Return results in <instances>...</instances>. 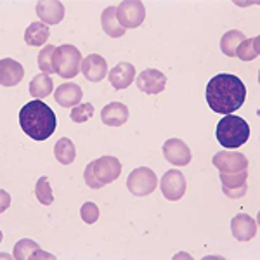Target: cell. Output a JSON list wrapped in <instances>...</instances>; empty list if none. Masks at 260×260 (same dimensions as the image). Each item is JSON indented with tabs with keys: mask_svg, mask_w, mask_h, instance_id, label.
<instances>
[{
	"mask_svg": "<svg viewBox=\"0 0 260 260\" xmlns=\"http://www.w3.org/2000/svg\"><path fill=\"white\" fill-rule=\"evenodd\" d=\"M108 78H110L113 89H116V90L127 89L130 83L134 82V78H136V66L125 61L118 62L111 71H108Z\"/></svg>",
	"mask_w": 260,
	"mask_h": 260,
	"instance_id": "16",
	"label": "cell"
},
{
	"mask_svg": "<svg viewBox=\"0 0 260 260\" xmlns=\"http://www.w3.org/2000/svg\"><path fill=\"white\" fill-rule=\"evenodd\" d=\"M258 54H260V37L245 39L236 49V57H240L241 61H253L255 57H258Z\"/></svg>",
	"mask_w": 260,
	"mask_h": 260,
	"instance_id": "25",
	"label": "cell"
},
{
	"mask_svg": "<svg viewBox=\"0 0 260 260\" xmlns=\"http://www.w3.org/2000/svg\"><path fill=\"white\" fill-rule=\"evenodd\" d=\"M101 120L108 127H121L128 120V108L123 103H110L101 111Z\"/></svg>",
	"mask_w": 260,
	"mask_h": 260,
	"instance_id": "19",
	"label": "cell"
},
{
	"mask_svg": "<svg viewBox=\"0 0 260 260\" xmlns=\"http://www.w3.org/2000/svg\"><path fill=\"white\" fill-rule=\"evenodd\" d=\"M54 89V83H52V78L49 75L42 73V75H35L33 80L30 82V94L33 95L35 99H44L52 92Z\"/></svg>",
	"mask_w": 260,
	"mask_h": 260,
	"instance_id": "23",
	"label": "cell"
},
{
	"mask_svg": "<svg viewBox=\"0 0 260 260\" xmlns=\"http://www.w3.org/2000/svg\"><path fill=\"white\" fill-rule=\"evenodd\" d=\"M231 231H233V236L238 241H250L257 236L258 225L253 217L246 215V213H238L231 220Z\"/></svg>",
	"mask_w": 260,
	"mask_h": 260,
	"instance_id": "13",
	"label": "cell"
},
{
	"mask_svg": "<svg viewBox=\"0 0 260 260\" xmlns=\"http://www.w3.org/2000/svg\"><path fill=\"white\" fill-rule=\"evenodd\" d=\"M163 156L175 167H186L191 161V149L180 139H169L163 144Z\"/></svg>",
	"mask_w": 260,
	"mask_h": 260,
	"instance_id": "11",
	"label": "cell"
},
{
	"mask_svg": "<svg viewBox=\"0 0 260 260\" xmlns=\"http://www.w3.org/2000/svg\"><path fill=\"white\" fill-rule=\"evenodd\" d=\"M82 98H83L82 89L77 85V83H71V82L61 83V85L56 89V92H54V99H56V103L62 108L78 106V103L82 101Z\"/></svg>",
	"mask_w": 260,
	"mask_h": 260,
	"instance_id": "18",
	"label": "cell"
},
{
	"mask_svg": "<svg viewBox=\"0 0 260 260\" xmlns=\"http://www.w3.org/2000/svg\"><path fill=\"white\" fill-rule=\"evenodd\" d=\"M246 99V87L236 75L219 73L207 85V103L219 115L240 110Z\"/></svg>",
	"mask_w": 260,
	"mask_h": 260,
	"instance_id": "1",
	"label": "cell"
},
{
	"mask_svg": "<svg viewBox=\"0 0 260 260\" xmlns=\"http://www.w3.org/2000/svg\"><path fill=\"white\" fill-rule=\"evenodd\" d=\"M39 250H40V246H39V243H37V241L21 240L19 243H16L14 253H12V255H14V258H18V260H26V258L33 260Z\"/></svg>",
	"mask_w": 260,
	"mask_h": 260,
	"instance_id": "26",
	"label": "cell"
},
{
	"mask_svg": "<svg viewBox=\"0 0 260 260\" xmlns=\"http://www.w3.org/2000/svg\"><path fill=\"white\" fill-rule=\"evenodd\" d=\"M116 16H118L120 24L125 30L141 26L146 18L144 4L141 0H125L116 7Z\"/></svg>",
	"mask_w": 260,
	"mask_h": 260,
	"instance_id": "7",
	"label": "cell"
},
{
	"mask_svg": "<svg viewBox=\"0 0 260 260\" xmlns=\"http://www.w3.org/2000/svg\"><path fill=\"white\" fill-rule=\"evenodd\" d=\"M21 130L35 141H45L54 134L57 118L54 111L40 99H33L19 110Z\"/></svg>",
	"mask_w": 260,
	"mask_h": 260,
	"instance_id": "2",
	"label": "cell"
},
{
	"mask_svg": "<svg viewBox=\"0 0 260 260\" xmlns=\"http://www.w3.org/2000/svg\"><path fill=\"white\" fill-rule=\"evenodd\" d=\"M245 33L240 30H229L228 33H224L220 40V50L225 54L228 57H236V49L238 45L245 40Z\"/></svg>",
	"mask_w": 260,
	"mask_h": 260,
	"instance_id": "24",
	"label": "cell"
},
{
	"mask_svg": "<svg viewBox=\"0 0 260 260\" xmlns=\"http://www.w3.org/2000/svg\"><path fill=\"white\" fill-rule=\"evenodd\" d=\"M101 26H103L104 33L111 37V39H120V37L125 35V28L120 24L118 16H116V7H106L103 11V16H101Z\"/></svg>",
	"mask_w": 260,
	"mask_h": 260,
	"instance_id": "20",
	"label": "cell"
},
{
	"mask_svg": "<svg viewBox=\"0 0 260 260\" xmlns=\"http://www.w3.org/2000/svg\"><path fill=\"white\" fill-rule=\"evenodd\" d=\"M92 115H94V106L89 104V103H83V104L75 106L70 116H71V120H73L75 123H83V121L90 120Z\"/></svg>",
	"mask_w": 260,
	"mask_h": 260,
	"instance_id": "29",
	"label": "cell"
},
{
	"mask_svg": "<svg viewBox=\"0 0 260 260\" xmlns=\"http://www.w3.org/2000/svg\"><path fill=\"white\" fill-rule=\"evenodd\" d=\"M50 31H49V26L42 21H35L31 23L30 26L26 28L24 31V42L31 47H40V45H45L47 44V39H49Z\"/></svg>",
	"mask_w": 260,
	"mask_h": 260,
	"instance_id": "21",
	"label": "cell"
},
{
	"mask_svg": "<svg viewBox=\"0 0 260 260\" xmlns=\"http://www.w3.org/2000/svg\"><path fill=\"white\" fill-rule=\"evenodd\" d=\"M158 186V177L148 167H139L132 170L127 179V187L134 196H148Z\"/></svg>",
	"mask_w": 260,
	"mask_h": 260,
	"instance_id": "6",
	"label": "cell"
},
{
	"mask_svg": "<svg viewBox=\"0 0 260 260\" xmlns=\"http://www.w3.org/2000/svg\"><path fill=\"white\" fill-rule=\"evenodd\" d=\"M165 85L167 77L160 70H142V73L137 77V89L144 92V94H160V92L165 90Z\"/></svg>",
	"mask_w": 260,
	"mask_h": 260,
	"instance_id": "12",
	"label": "cell"
},
{
	"mask_svg": "<svg viewBox=\"0 0 260 260\" xmlns=\"http://www.w3.org/2000/svg\"><path fill=\"white\" fill-rule=\"evenodd\" d=\"M186 177H184L182 172L179 170H169L163 174V177L160 180V189L163 192L167 200L170 201H179L186 194Z\"/></svg>",
	"mask_w": 260,
	"mask_h": 260,
	"instance_id": "8",
	"label": "cell"
},
{
	"mask_svg": "<svg viewBox=\"0 0 260 260\" xmlns=\"http://www.w3.org/2000/svg\"><path fill=\"white\" fill-rule=\"evenodd\" d=\"M121 174V163L115 156H101L98 160L90 161L87 165L83 177L87 186L92 189H101L103 186L115 182Z\"/></svg>",
	"mask_w": 260,
	"mask_h": 260,
	"instance_id": "3",
	"label": "cell"
},
{
	"mask_svg": "<svg viewBox=\"0 0 260 260\" xmlns=\"http://www.w3.org/2000/svg\"><path fill=\"white\" fill-rule=\"evenodd\" d=\"M246 179H248V172L246 170L234 172V174H220L224 194L231 200H238L241 196H245L246 191H248Z\"/></svg>",
	"mask_w": 260,
	"mask_h": 260,
	"instance_id": "10",
	"label": "cell"
},
{
	"mask_svg": "<svg viewBox=\"0 0 260 260\" xmlns=\"http://www.w3.org/2000/svg\"><path fill=\"white\" fill-rule=\"evenodd\" d=\"M82 54L75 45L64 44L54 50L52 56V68L54 73H57L62 78H73L82 70Z\"/></svg>",
	"mask_w": 260,
	"mask_h": 260,
	"instance_id": "5",
	"label": "cell"
},
{
	"mask_svg": "<svg viewBox=\"0 0 260 260\" xmlns=\"http://www.w3.org/2000/svg\"><path fill=\"white\" fill-rule=\"evenodd\" d=\"M212 161L220 174H234V172L248 169V158L243 153H236V151H219L212 158Z\"/></svg>",
	"mask_w": 260,
	"mask_h": 260,
	"instance_id": "9",
	"label": "cell"
},
{
	"mask_svg": "<svg viewBox=\"0 0 260 260\" xmlns=\"http://www.w3.org/2000/svg\"><path fill=\"white\" fill-rule=\"evenodd\" d=\"M24 70L18 61L11 57H4L0 61V83L2 87H14L23 80Z\"/></svg>",
	"mask_w": 260,
	"mask_h": 260,
	"instance_id": "17",
	"label": "cell"
},
{
	"mask_svg": "<svg viewBox=\"0 0 260 260\" xmlns=\"http://www.w3.org/2000/svg\"><path fill=\"white\" fill-rule=\"evenodd\" d=\"M54 50H56V45H49L44 47L40 50L39 54V68L42 70V73L45 75H52L54 68H52V56H54Z\"/></svg>",
	"mask_w": 260,
	"mask_h": 260,
	"instance_id": "28",
	"label": "cell"
},
{
	"mask_svg": "<svg viewBox=\"0 0 260 260\" xmlns=\"http://www.w3.org/2000/svg\"><path fill=\"white\" fill-rule=\"evenodd\" d=\"M35 196H37V200H39L42 205H47V207L54 201L52 187H50V182H49L47 177H40L39 180H37Z\"/></svg>",
	"mask_w": 260,
	"mask_h": 260,
	"instance_id": "27",
	"label": "cell"
},
{
	"mask_svg": "<svg viewBox=\"0 0 260 260\" xmlns=\"http://www.w3.org/2000/svg\"><path fill=\"white\" fill-rule=\"evenodd\" d=\"M82 73L89 82H101L108 77V62L99 54H89L82 61Z\"/></svg>",
	"mask_w": 260,
	"mask_h": 260,
	"instance_id": "14",
	"label": "cell"
},
{
	"mask_svg": "<svg viewBox=\"0 0 260 260\" xmlns=\"http://www.w3.org/2000/svg\"><path fill=\"white\" fill-rule=\"evenodd\" d=\"M80 215H82V220L85 222V224H94V222H98V219H99L98 205L92 203V201L83 203L82 208H80Z\"/></svg>",
	"mask_w": 260,
	"mask_h": 260,
	"instance_id": "30",
	"label": "cell"
},
{
	"mask_svg": "<svg viewBox=\"0 0 260 260\" xmlns=\"http://www.w3.org/2000/svg\"><path fill=\"white\" fill-rule=\"evenodd\" d=\"M37 14L42 23L49 24H59L64 18V6L59 0H40L37 2Z\"/></svg>",
	"mask_w": 260,
	"mask_h": 260,
	"instance_id": "15",
	"label": "cell"
},
{
	"mask_svg": "<svg viewBox=\"0 0 260 260\" xmlns=\"http://www.w3.org/2000/svg\"><path fill=\"white\" fill-rule=\"evenodd\" d=\"M54 156L56 160L61 163V165H70V163L75 161L77 158V149H75V144L71 142L68 137H61L59 141L54 146Z\"/></svg>",
	"mask_w": 260,
	"mask_h": 260,
	"instance_id": "22",
	"label": "cell"
},
{
	"mask_svg": "<svg viewBox=\"0 0 260 260\" xmlns=\"http://www.w3.org/2000/svg\"><path fill=\"white\" fill-rule=\"evenodd\" d=\"M250 137V125L241 116L225 115L217 123V141L225 149H236L246 144Z\"/></svg>",
	"mask_w": 260,
	"mask_h": 260,
	"instance_id": "4",
	"label": "cell"
}]
</instances>
